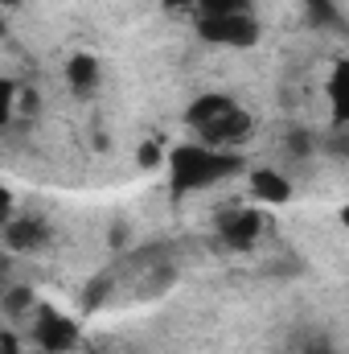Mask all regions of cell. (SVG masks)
<instances>
[{"instance_id":"obj_1","label":"cell","mask_w":349,"mask_h":354,"mask_svg":"<svg viewBox=\"0 0 349 354\" xmlns=\"http://www.w3.org/2000/svg\"><path fill=\"white\" fill-rule=\"evenodd\" d=\"M251 165L239 149H210L201 140H185V145H173L165 153V174H169L173 202L189 198V194H201L210 185H222L226 177H239Z\"/></svg>"},{"instance_id":"obj_2","label":"cell","mask_w":349,"mask_h":354,"mask_svg":"<svg viewBox=\"0 0 349 354\" xmlns=\"http://www.w3.org/2000/svg\"><path fill=\"white\" fill-rule=\"evenodd\" d=\"M193 33L201 46L214 50H251L259 46L263 25L255 12H222V17H193Z\"/></svg>"},{"instance_id":"obj_3","label":"cell","mask_w":349,"mask_h":354,"mask_svg":"<svg viewBox=\"0 0 349 354\" xmlns=\"http://www.w3.org/2000/svg\"><path fill=\"white\" fill-rule=\"evenodd\" d=\"M193 132H197V140L210 145V149H239V140H247V136L255 132V115L230 95V99H226L210 120H201Z\"/></svg>"},{"instance_id":"obj_4","label":"cell","mask_w":349,"mask_h":354,"mask_svg":"<svg viewBox=\"0 0 349 354\" xmlns=\"http://www.w3.org/2000/svg\"><path fill=\"white\" fill-rule=\"evenodd\" d=\"M33 326H29V338L37 342V351L41 354H70L79 351V322L74 317H66L62 309H54V305H33Z\"/></svg>"},{"instance_id":"obj_5","label":"cell","mask_w":349,"mask_h":354,"mask_svg":"<svg viewBox=\"0 0 349 354\" xmlns=\"http://www.w3.org/2000/svg\"><path fill=\"white\" fill-rule=\"evenodd\" d=\"M0 243H4L8 252H17V256H37V252H46V248L54 243V223H50L46 214L17 210V214L4 223V231H0Z\"/></svg>"},{"instance_id":"obj_6","label":"cell","mask_w":349,"mask_h":354,"mask_svg":"<svg viewBox=\"0 0 349 354\" xmlns=\"http://www.w3.org/2000/svg\"><path fill=\"white\" fill-rule=\"evenodd\" d=\"M267 231V218L263 210L251 202V206H226L218 214V239L230 248V252H251L259 243V235Z\"/></svg>"},{"instance_id":"obj_7","label":"cell","mask_w":349,"mask_h":354,"mask_svg":"<svg viewBox=\"0 0 349 354\" xmlns=\"http://www.w3.org/2000/svg\"><path fill=\"white\" fill-rule=\"evenodd\" d=\"M247 189H251V202L255 206H288L292 202V181L283 169H271V165H259V169H247Z\"/></svg>"},{"instance_id":"obj_8","label":"cell","mask_w":349,"mask_h":354,"mask_svg":"<svg viewBox=\"0 0 349 354\" xmlns=\"http://www.w3.org/2000/svg\"><path fill=\"white\" fill-rule=\"evenodd\" d=\"M62 75H66V87L74 91L79 99H90L94 91L103 87V66H99V58H94V54H87V50L70 54Z\"/></svg>"},{"instance_id":"obj_9","label":"cell","mask_w":349,"mask_h":354,"mask_svg":"<svg viewBox=\"0 0 349 354\" xmlns=\"http://www.w3.org/2000/svg\"><path fill=\"white\" fill-rule=\"evenodd\" d=\"M33 305H37V297H33V288H29V284H4V292H0V313H4L8 322L29 317V313H33Z\"/></svg>"},{"instance_id":"obj_10","label":"cell","mask_w":349,"mask_h":354,"mask_svg":"<svg viewBox=\"0 0 349 354\" xmlns=\"http://www.w3.org/2000/svg\"><path fill=\"white\" fill-rule=\"evenodd\" d=\"M346 83H349V62L341 58V62L333 66V75H329V107H333V124H337V128H346V120H349Z\"/></svg>"},{"instance_id":"obj_11","label":"cell","mask_w":349,"mask_h":354,"mask_svg":"<svg viewBox=\"0 0 349 354\" xmlns=\"http://www.w3.org/2000/svg\"><path fill=\"white\" fill-rule=\"evenodd\" d=\"M308 4V21L317 29H333V33H346V12L337 0H304Z\"/></svg>"},{"instance_id":"obj_12","label":"cell","mask_w":349,"mask_h":354,"mask_svg":"<svg viewBox=\"0 0 349 354\" xmlns=\"http://www.w3.org/2000/svg\"><path fill=\"white\" fill-rule=\"evenodd\" d=\"M111 288H115V276L111 272H99V276H90L87 280V288H83V309L87 313H94L107 297H111Z\"/></svg>"},{"instance_id":"obj_13","label":"cell","mask_w":349,"mask_h":354,"mask_svg":"<svg viewBox=\"0 0 349 354\" xmlns=\"http://www.w3.org/2000/svg\"><path fill=\"white\" fill-rule=\"evenodd\" d=\"M17 95H21V83L0 75V132H8L17 120Z\"/></svg>"},{"instance_id":"obj_14","label":"cell","mask_w":349,"mask_h":354,"mask_svg":"<svg viewBox=\"0 0 349 354\" xmlns=\"http://www.w3.org/2000/svg\"><path fill=\"white\" fill-rule=\"evenodd\" d=\"M222 12H255V0H193V17H222Z\"/></svg>"},{"instance_id":"obj_15","label":"cell","mask_w":349,"mask_h":354,"mask_svg":"<svg viewBox=\"0 0 349 354\" xmlns=\"http://www.w3.org/2000/svg\"><path fill=\"white\" fill-rule=\"evenodd\" d=\"M136 165H140L144 174L165 169V145H161V140H140V149H136Z\"/></svg>"},{"instance_id":"obj_16","label":"cell","mask_w":349,"mask_h":354,"mask_svg":"<svg viewBox=\"0 0 349 354\" xmlns=\"http://www.w3.org/2000/svg\"><path fill=\"white\" fill-rule=\"evenodd\" d=\"M300 354H341V346L333 338H325V334H312V338L300 342Z\"/></svg>"},{"instance_id":"obj_17","label":"cell","mask_w":349,"mask_h":354,"mask_svg":"<svg viewBox=\"0 0 349 354\" xmlns=\"http://www.w3.org/2000/svg\"><path fill=\"white\" fill-rule=\"evenodd\" d=\"M312 149H317V145H312L308 132H292V136H288V153H292V157H308Z\"/></svg>"},{"instance_id":"obj_18","label":"cell","mask_w":349,"mask_h":354,"mask_svg":"<svg viewBox=\"0 0 349 354\" xmlns=\"http://www.w3.org/2000/svg\"><path fill=\"white\" fill-rule=\"evenodd\" d=\"M12 214H17V198H12V189L0 181V231H4V223H8Z\"/></svg>"},{"instance_id":"obj_19","label":"cell","mask_w":349,"mask_h":354,"mask_svg":"<svg viewBox=\"0 0 349 354\" xmlns=\"http://www.w3.org/2000/svg\"><path fill=\"white\" fill-rule=\"evenodd\" d=\"M0 354H21V338H17L12 330H4V334H0Z\"/></svg>"},{"instance_id":"obj_20","label":"cell","mask_w":349,"mask_h":354,"mask_svg":"<svg viewBox=\"0 0 349 354\" xmlns=\"http://www.w3.org/2000/svg\"><path fill=\"white\" fill-rule=\"evenodd\" d=\"M165 12L181 17V12H193V0H165Z\"/></svg>"},{"instance_id":"obj_21","label":"cell","mask_w":349,"mask_h":354,"mask_svg":"<svg viewBox=\"0 0 349 354\" xmlns=\"http://www.w3.org/2000/svg\"><path fill=\"white\" fill-rule=\"evenodd\" d=\"M21 0H0V12H8V8H17Z\"/></svg>"},{"instance_id":"obj_22","label":"cell","mask_w":349,"mask_h":354,"mask_svg":"<svg viewBox=\"0 0 349 354\" xmlns=\"http://www.w3.org/2000/svg\"><path fill=\"white\" fill-rule=\"evenodd\" d=\"M0 33H4V12H0Z\"/></svg>"},{"instance_id":"obj_23","label":"cell","mask_w":349,"mask_h":354,"mask_svg":"<svg viewBox=\"0 0 349 354\" xmlns=\"http://www.w3.org/2000/svg\"><path fill=\"white\" fill-rule=\"evenodd\" d=\"M0 292H4V276H0Z\"/></svg>"}]
</instances>
